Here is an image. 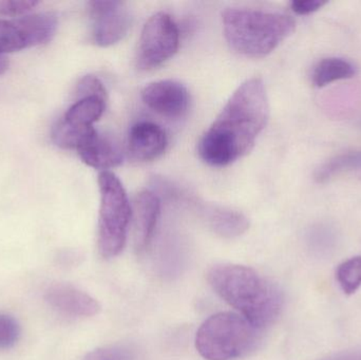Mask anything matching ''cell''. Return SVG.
Instances as JSON below:
<instances>
[{"instance_id":"cell-27","label":"cell","mask_w":361,"mask_h":360,"mask_svg":"<svg viewBox=\"0 0 361 360\" xmlns=\"http://www.w3.org/2000/svg\"><path fill=\"white\" fill-rule=\"evenodd\" d=\"M8 61L6 59V55L0 54V75L4 73L8 70Z\"/></svg>"},{"instance_id":"cell-9","label":"cell","mask_w":361,"mask_h":360,"mask_svg":"<svg viewBox=\"0 0 361 360\" xmlns=\"http://www.w3.org/2000/svg\"><path fill=\"white\" fill-rule=\"evenodd\" d=\"M44 300L57 312L71 317H92L101 310L89 294L68 283H54L46 290Z\"/></svg>"},{"instance_id":"cell-20","label":"cell","mask_w":361,"mask_h":360,"mask_svg":"<svg viewBox=\"0 0 361 360\" xmlns=\"http://www.w3.org/2000/svg\"><path fill=\"white\" fill-rule=\"evenodd\" d=\"M25 48L27 46L23 34L15 21L0 19V54L4 55Z\"/></svg>"},{"instance_id":"cell-3","label":"cell","mask_w":361,"mask_h":360,"mask_svg":"<svg viewBox=\"0 0 361 360\" xmlns=\"http://www.w3.org/2000/svg\"><path fill=\"white\" fill-rule=\"evenodd\" d=\"M222 21L231 48L252 58L271 54L296 27L294 19L288 15L250 8H227Z\"/></svg>"},{"instance_id":"cell-16","label":"cell","mask_w":361,"mask_h":360,"mask_svg":"<svg viewBox=\"0 0 361 360\" xmlns=\"http://www.w3.org/2000/svg\"><path fill=\"white\" fill-rule=\"evenodd\" d=\"M107 99L97 97L78 99L66 112L63 120L78 127H93L106 109Z\"/></svg>"},{"instance_id":"cell-2","label":"cell","mask_w":361,"mask_h":360,"mask_svg":"<svg viewBox=\"0 0 361 360\" xmlns=\"http://www.w3.org/2000/svg\"><path fill=\"white\" fill-rule=\"evenodd\" d=\"M207 280L225 302L261 331L273 325L281 312V292L252 268L216 264L208 271Z\"/></svg>"},{"instance_id":"cell-5","label":"cell","mask_w":361,"mask_h":360,"mask_svg":"<svg viewBox=\"0 0 361 360\" xmlns=\"http://www.w3.org/2000/svg\"><path fill=\"white\" fill-rule=\"evenodd\" d=\"M99 203L97 244L102 257L112 259L126 244L133 209L122 182L111 171L99 175Z\"/></svg>"},{"instance_id":"cell-15","label":"cell","mask_w":361,"mask_h":360,"mask_svg":"<svg viewBox=\"0 0 361 360\" xmlns=\"http://www.w3.org/2000/svg\"><path fill=\"white\" fill-rule=\"evenodd\" d=\"M357 69L351 61L339 57H328L318 61L312 72V82L317 88H324L338 80L355 76Z\"/></svg>"},{"instance_id":"cell-7","label":"cell","mask_w":361,"mask_h":360,"mask_svg":"<svg viewBox=\"0 0 361 360\" xmlns=\"http://www.w3.org/2000/svg\"><path fill=\"white\" fill-rule=\"evenodd\" d=\"M89 13L92 20L93 42L104 48L121 42L133 25V14L128 4L124 1H91L89 2Z\"/></svg>"},{"instance_id":"cell-26","label":"cell","mask_w":361,"mask_h":360,"mask_svg":"<svg viewBox=\"0 0 361 360\" xmlns=\"http://www.w3.org/2000/svg\"><path fill=\"white\" fill-rule=\"evenodd\" d=\"M322 360H361V355H357V354L339 355V356L332 357V359H322Z\"/></svg>"},{"instance_id":"cell-1","label":"cell","mask_w":361,"mask_h":360,"mask_svg":"<svg viewBox=\"0 0 361 360\" xmlns=\"http://www.w3.org/2000/svg\"><path fill=\"white\" fill-rule=\"evenodd\" d=\"M269 118L264 82L252 77L238 87L197 146L200 158L225 167L250 154Z\"/></svg>"},{"instance_id":"cell-21","label":"cell","mask_w":361,"mask_h":360,"mask_svg":"<svg viewBox=\"0 0 361 360\" xmlns=\"http://www.w3.org/2000/svg\"><path fill=\"white\" fill-rule=\"evenodd\" d=\"M20 327L14 317L0 313V350H8L18 342Z\"/></svg>"},{"instance_id":"cell-18","label":"cell","mask_w":361,"mask_h":360,"mask_svg":"<svg viewBox=\"0 0 361 360\" xmlns=\"http://www.w3.org/2000/svg\"><path fill=\"white\" fill-rule=\"evenodd\" d=\"M356 170L361 171V151L349 152L332 159L318 169L315 177L319 183H324L345 171Z\"/></svg>"},{"instance_id":"cell-13","label":"cell","mask_w":361,"mask_h":360,"mask_svg":"<svg viewBox=\"0 0 361 360\" xmlns=\"http://www.w3.org/2000/svg\"><path fill=\"white\" fill-rule=\"evenodd\" d=\"M201 213L208 228L223 238H237L245 234L250 228L247 218L240 211L228 207L204 205Z\"/></svg>"},{"instance_id":"cell-6","label":"cell","mask_w":361,"mask_h":360,"mask_svg":"<svg viewBox=\"0 0 361 360\" xmlns=\"http://www.w3.org/2000/svg\"><path fill=\"white\" fill-rule=\"evenodd\" d=\"M180 32L171 15L157 13L148 19L142 30L137 52V66L148 71L166 63L177 53Z\"/></svg>"},{"instance_id":"cell-19","label":"cell","mask_w":361,"mask_h":360,"mask_svg":"<svg viewBox=\"0 0 361 360\" xmlns=\"http://www.w3.org/2000/svg\"><path fill=\"white\" fill-rule=\"evenodd\" d=\"M336 278L347 295L355 293L361 287V257H353L337 268Z\"/></svg>"},{"instance_id":"cell-8","label":"cell","mask_w":361,"mask_h":360,"mask_svg":"<svg viewBox=\"0 0 361 360\" xmlns=\"http://www.w3.org/2000/svg\"><path fill=\"white\" fill-rule=\"evenodd\" d=\"M144 103L157 113L166 118H182L188 111L190 94L186 87L177 80H159L142 91Z\"/></svg>"},{"instance_id":"cell-23","label":"cell","mask_w":361,"mask_h":360,"mask_svg":"<svg viewBox=\"0 0 361 360\" xmlns=\"http://www.w3.org/2000/svg\"><path fill=\"white\" fill-rule=\"evenodd\" d=\"M82 360H135V356L126 347L116 345L95 349Z\"/></svg>"},{"instance_id":"cell-4","label":"cell","mask_w":361,"mask_h":360,"mask_svg":"<svg viewBox=\"0 0 361 360\" xmlns=\"http://www.w3.org/2000/svg\"><path fill=\"white\" fill-rule=\"evenodd\" d=\"M262 331L241 315L223 312L202 323L195 336V348L206 360H235L256 349Z\"/></svg>"},{"instance_id":"cell-10","label":"cell","mask_w":361,"mask_h":360,"mask_svg":"<svg viewBox=\"0 0 361 360\" xmlns=\"http://www.w3.org/2000/svg\"><path fill=\"white\" fill-rule=\"evenodd\" d=\"M131 220L133 238L137 252H143L152 242L161 213V201L150 190H142L133 201Z\"/></svg>"},{"instance_id":"cell-12","label":"cell","mask_w":361,"mask_h":360,"mask_svg":"<svg viewBox=\"0 0 361 360\" xmlns=\"http://www.w3.org/2000/svg\"><path fill=\"white\" fill-rule=\"evenodd\" d=\"M78 152L85 164L102 171H109L110 168L122 164L124 160L120 145L97 130L82 147L78 148Z\"/></svg>"},{"instance_id":"cell-24","label":"cell","mask_w":361,"mask_h":360,"mask_svg":"<svg viewBox=\"0 0 361 360\" xmlns=\"http://www.w3.org/2000/svg\"><path fill=\"white\" fill-rule=\"evenodd\" d=\"M37 4L38 2L33 0H0V15L25 14Z\"/></svg>"},{"instance_id":"cell-22","label":"cell","mask_w":361,"mask_h":360,"mask_svg":"<svg viewBox=\"0 0 361 360\" xmlns=\"http://www.w3.org/2000/svg\"><path fill=\"white\" fill-rule=\"evenodd\" d=\"M75 93L78 99L89 97H97L107 99V91H106L103 82L94 75L84 76L76 86Z\"/></svg>"},{"instance_id":"cell-11","label":"cell","mask_w":361,"mask_h":360,"mask_svg":"<svg viewBox=\"0 0 361 360\" xmlns=\"http://www.w3.org/2000/svg\"><path fill=\"white\" fill-rule=\"evenodd\" d=\"M129 151L135 160L150 162L160 158L169 145L166 132L152 122H139L129 132Z\"/></svg>"},{"instance_id":"cell-25","label":"cell","mask_w":361,"mask_h":360,"mask_svg":"<svg viewBox=\"0 0 361 360\" xmlns=\"http://www.w3.org/2000/svg\"><path fill=\"white\" fill-rule=\"evenodd\" d=\"M326 4L328 1H322V0H294L290 2V8L296 14L309 15L317 12Z\"/></svg>"},{"instance_id":"cell-17","label":"cell","mask_w":361,"mask_h":360,"mask_svg":"<svg viewBox=\"0 0 361 360\" xmlns=\"http://www.w3.org/2000/svg\"><path fill=\"white\" fill-rule=\"evenodd\" d=\"M94 132L93 127L74 126L63 118L53 128L52 139L59 147L78 150Z\"/></svg>"},{"instance_id":"cell-14","label":"cell","mask_w":361,"mask_h":360,"mask_svg":"<svg viewBox=\"0 0 361 360\" xmlns=\"http://www.w3.org/2000/svg\"><path fill=\"white\" fill-rule=\"evenodd\" d=\"M14 21L23 34L27 48L50 42L57 29L56 16L51 13L27 15Z\"/></svg>"}]
</instances>
